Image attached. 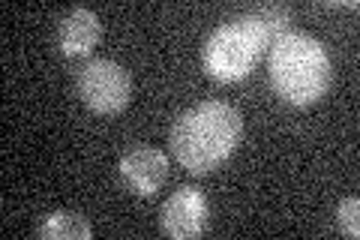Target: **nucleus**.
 Segmentation results:
<instances>
[{
	"mask_svg": "<svg viewBox=\"0 0 360 240\" xmlns=\"http://www.w3.org/2000/svg\"><path fill=\"white\" fill-rule=\"evenodd\" d=\"M357 213H360V201H357V198H345V201L340 204V232H342L345 237H360Z\"/></svg>",
	"mask_w": 360,
	"mask_h": 240,
	"instance_id": "9",
	"label": "nucleus"
},
{
	"mask_svg": "<svg viewBox=\"0 0 360 240\" xmlns=\"http://www.w3.org/2000/svg\"><path fill=\"white\" fill-rule=\"evenodd\" d=\"M37 234L42 240H90L94 237V225H90L87 216L75 210H58L45 216V222L37 228Z\"/></svg>",
	"mask_w": 360,
	"mask_h": 240,
	"instance_id": "8",
	"label": "nucleus"
},
{
	"mask_svg": "<svg viewBox=\"0 0 360 240\" xmlns=\"http://www.w3.org/2000/svg\"><path fill=\"white\" fill-rule=\"evenodd\" d=\"M75 87L82 102L96 114H117L129 106V96H132L129 72L120 63L105 61V57L87 61L75 72Z\"/></svg>",
	"mask_w": 360,
	"mask_h": 240,
	"instance_id": "4",
	"label": "nucleus"
},
{
	"mask_svg": "<svg viewBox=\"0 0 360 240\" xmlns=\"http://www.w3.org/2000/svg\"><path fill=\"white\" fill-rule=\"evenodd\" d=\"M160 225L168 237L193 240L207 228V198L198 187H180L172 198L162 204Z\"/></svg>",
	"mask_w": 360,
	"mask_h": 240,
	"instance_id": "5",
	"label": "nucleus"
},
{
	"mask_svg": "<svg viewBox=\"0 0 360 240\" xmlns=\"http://www.w3.org/2000/svg\"><path fill=\"white\" fill-rule=\"evenodd\" d=\"M279 21H288V13L283 9H267V13L240 15L219 25L207 37L205 49H201V63L205 72L219 84L240 82L252 72L258 57L274 39V33L283 27Z\"/></svg>",
	"mask_w": 360,
	"mask_h": 240,
	"instance_id": "2",
	"label": "nucleus"
},
{
	"mask_svg": "<svg viewBox=\"0 0 360 240\" xmlns=\"http://www.w3.org/2000/svg\"><path fill=\"white\" fill-rule=\"evenodd\" d=\"M120 177L135 196L150 198L168 180V159L156 147H135L120 159Z\"/></svg>",
	"mask_w": 360,
	"mask_h": 240,
	"instance_id": "6",
	"label": "nucleus"
},
{
	"mask_svg": "<svg viewBox=\"0 0 360 240\" xmlns=\"http://www.w3.org/2000/svg\"><path fill=\"white\" fill-rule=\"evenodd\" d=\"M270 84L295 108L319 102L330 87L328 49L309 33H279L270 49Z\"/></svg>",
	"mask_w": 360,
	"mask_h": 240,
	"instance_id": "3",
	"label": "nucleus"
},
{
	"mask_svg": "<svg viewBox=\"0 0 360 240\" xmlns=\"http://www.w3.org/2000/svg\"><path fill=\"white\" fill-rule=\"evenodd\" d=\"M243 139V118L229 102L210 99L186 108L174 120L168 144L172 156L189 175H207L222 165Z\"/></svg>",
	"mask_w": 360,
	"mask_h": 240,
	"instance_id": "1",
	"label": "nucleus"
},
{
	"mask_svg": "<svg viewBox=\"0 0 360 240\" xmlns=\"http://www.w3.org/2000/svg\"><path fill=\"white\" fill-rule=\"evenodd\" d=\"M99 37H103L99 15L84 6L70 9V13L58 21V49L63 57H87L96 49Z\"/></svg>",
	"mask_w": 360,
	"mask_h": 240,
	"instance_id": "7",
	"label": "nucleus"
}]
</instances>
